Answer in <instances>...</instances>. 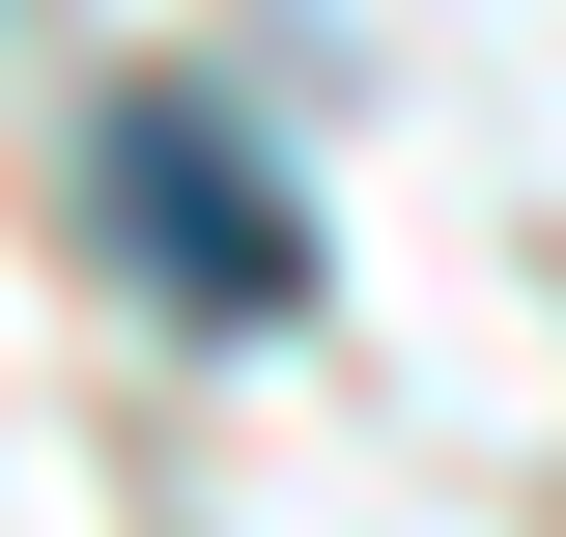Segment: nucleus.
<instances>
[{
  "mask_svg": "<svg viewBox=\"0 0 566 537\" xmlns=\"http://www.w3.org/2000/svg\"><path fill=\"white\" fill-rule=\"evenodd\" d=\"M85 227H114L170 312H227V339L312 312V199H283V141L199 114V85H114V114H85Z\"/></svg>",
  "mask_w": 566,
  "mask_h": 537,
  "instance_id": "1",
  "label": "nucleus"
}]
</instances>
